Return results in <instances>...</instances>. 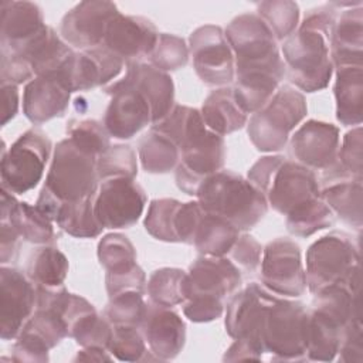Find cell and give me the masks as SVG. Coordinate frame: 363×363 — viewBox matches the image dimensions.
<instances>
[{"instance_id":"6da1fadb","label":"cell","mask_w":363,"mask_h":363,"mask_svg":"<svg viewBox=\"0 0 363 363\" xmlns=\"http://www.w3.org/2000/svg\"><path fill=\"white\" fill-rule=\"evenodd\" d=\"M224 35L234 54V98L252 115L269 102L285 77L278 41L257 13L234 17Z\"/></svg>"},{"instance_id":"7a4b0ae2","label":"cell","mask_w":363,"mask_h":363,"mask_svg":"<svg viewBox=\"0 0 363 363\" xmlns=\"http://www.w3.org/2000/svg\"><path fill=\"white\" fill-rule=\"evenodd\" d=\"M336 11L330 4L308 10L298 28L282 41L285 75L301 91L316 92L329 85L333 75L330 37Z\"/></svg>"},{"instance_id":"3957f363","label":"cell","mask_w":363,"mask_h":363,"mask_svg":"<svg viewBox=\"0 0 363 363\" xmlns=\"http://www.w3.org/2000/svg\"><path fill=\"white\" fill-rule=\"evenodd\" d=\"M279 214L288 216L303 204L320 197L316 173L282 155L259 157L247 177Z\"/></svg>"},{"instance_id":"277c9868","label":"cell","mask_w":363,"mask_h":363,"mask_svg":"<svg viewBox=\"0 0 363 363\" xmlns=\"http://www.w3.org/2000/svg\"><path fill=\"white\" fill-rule=\"evenodd\" d=\"M196 199L206 213L228 220L240 231L255 227L268 211L264 194L233 170L223 169L204 179Z\"/></svg>"},{"instance_id":"5b68a950","label":"cell","mask_w":363,"mask_h":363,"mask_svg":"<svg viewBox=\"0 0 363 363\" xmlns=\"http://www.w3.org/2000/svg\"><path fill=\"white\" fill-rule=\"evenodd\" d=\"M179 147L180 162L174 170L176 184L187 196L196 197L201 182L223 170L224 138L206 126L197 108H190Z\"/></svg>"},{"instance_id":"8992f818","label":"cell","mask_w":363,"mask_h":363,"mask_svg":"<svg viewBox=\"0 0 363 363\" xmlns=\"http://www.w3.org/2000/svg\"><path fill=\"white\" fill-rule=\"evenodd\" d=\"M308 113L302 92L291 85H281L269 102L247 121V133L259 152H278L285 147L291 132Z\"/></svg>"},{"instance_id":"52a82bcc","label":"cell","mask_w":363,"mask_h":363,"mask_svg":"<svg viewBox=\"0 0 363 363\" xmlns=\"http://www.w3.org/2000/svg\"><path fill=\"white\" fill-rule=\"evenodd\" d=\"M96 160V156L65 138L54 147L43 187L60 203H75L92 197L99 187Z\"/></svg>"},{"instance_id":"ba28073f","label":"cell","mask_w":363,"mask_h":363,"mask_svg":"<svg viewBox=\"0 0 363 363\" xmlns=\"http://www.w3.org/2000/svg\"><path fill=\"white\" fill-rule=\"evenodd\" d=\"M359 247L345 231H330L312 242L306 251V286L311 294L339 284L360 279Z\"/></svg>"},{"instance_id":"9c48e42d","label":"cell","mask_w":363,"mask_h":363,"mask_svg":"<svg viewBox=\"0 0 363 363\" xmlns=\"http://www.w3.org/2000/svg\"><path fill=\"white\" fill-rule=\"evenodd\" d=\"M51 149L50 138L38 128L27 129L9 149L3 143L1 189L13 194H24L33 190L44 176Z\"/></svg>"},{"instance_id":"30bf717a","label":"cell","mask_w":363,"mask_h":363,"mask_svg":"<svg viewBox=\"0 0 363 363\" xmlns=\"http://www.w3.org/2000/svg\"><path fill=\"white\" fill-rule=\"evenodd\" d=\"M308 311L302 302L285 296H277L269 305L261 339L272 360H306Z\"/></svg>"},{"instance_id":"8fae6325","label":"cell","mask_w":363,"mask_h":363,"mask_svg":"<svg viewBox=\"0 0 363 363\" xmlns=\"http://www.w3.org/2000/svg\"><path fill=\"white\" fill-rule=\"evenodd\" d=\"M189 52L197 77L207 86L223 88L234 81V54L220 26L196 28L189 37Z\"/></svg>"},{"instance_id":"7c38bea8","label":"cell","mask_w":363,"mask_h":363,"mask_svg":"<svg viewBox=\"0 0 363 363\" xmlns=\"http://www.w3.org/2000/svg\"><path fill=\"white\" fill-rule=\"evenodd\" d=\"M262 286L269 292L299 298L306 291L305 268L301 257V247L289 238H275L262 248L261 274Z\"/></svg>"},{"instance_id":"4fadbf2b","label":"cell","mask_w":363,"mask_h":363,"mask_svg":"<svg viewBox=\"0 0 363 363\" xmlns=\"http://www.w3.org/2000/svg\"><path fill=\"white\" fill-rule=\"evenodd\" d=\"M71 57L60 68L37 75L26 84L23 113L33 125H43L54 118L64 116L67 112L74 92L69 69Z\"/></svg>"},{"instance_id":"5bb4252c","label":"cell","mask_w":363,"mask_h":363,"mask_svg":"<svg viewBox=\"0 0 363 363\" xmlns=\"http://www.w3.org/2000/svg\"><path fill=\"white\" fill-rule=\"evenodd\" d=\"M278 295L257 282L240 288L225 305V330L234 340L247 342L264 352L262 328L267 311Z\"/></svg>"},{"instance_id":"9a60e30c","label":"cell","mask_w":363,"mask_h":363,"mask_svg":"<svg viewBox=\"0 0 363 363\" xmlns=\"http://www.w3.org/2000/svg\"><path fill=\"white\" fill-rule=\"evenodd\" d=\"M146 201V193L135 179L112 177L99 183L94 210L104 228H129L143 214Z\"/></svg>"},{"instance_id":"2e32d148","label":"cell","mask_w":363,"mask_h":363,"mask_svg":"<svg viewBox=\"0 0 363 363\" xmlns=\"http://www.w3.org/2000/svg\"><path fill=\"white\" fill-rule=\"evenodd\" d=\"M104 92L111 96L102 121L111 138L132 139L147 125H153L152 105L133 85L121 78L104 86Z\"/></svg>"},{"instance_id":"e0dca14e","label":"cell","mask_w":363,"mask_h":363,"mask_svg":"<svg viewBox=\"0 0 363 363\" xmlns=\"http://www.w3.org/2000/svg\"><path fill=\"white\" fill-rule=\"evenodd\" d=\"M69 337L64 318L52 306H35L13 345V362H48V352Z\"/></svg>"},{"instance_id":"ac0fdd59","label":"cell","mask_w":363,"mask_h":363,"mask_svg":"<svg viewBox=\"0 0 363 363\" xmlns=\"http://www.w3.org/2000/svg\"><path fill=\"white\" fill-rule=\"evenodd\" d=\"M37 306V288L23 271L0 268V336L14 340Z\"/></svg>"},{"instance_id":"d6986e66","label":"cell","mask_w":363,"mask_h":363,"mask_svg":"<svg viewBox=\"0 0 363 363\" xmlns=\"http://www.w3.org/2000/svg\"><path fill=\"white\" fill-rule=\"evenodd\" d=\"M118 13L121 11L112 1H81L62 17L60 35L71 48L79 51L99 47L104 43L109 23Z\"/></svg>"},{"instance_id":"ffe728a7","label":"cell","mask_w":363,"mask_h":363,"mask_svg":"<svg viewBox=\"0 0 363 363\" xmlns=\"http://www.w3.org/2000/svg\"><path fill=\"white\" fill-rule=\"evenodd\" d=\"M340 132L333 123L309 119L291 136L289 152L295 162L308 169L326 170L337 162Z\"/></svg>"},{"instance_id":"44dd1931","label":"cell","mask_w":363,"mask_h":363,"mask_svg":"<svg viewBox=\"0 0 363 363\" xmlns=\"http://www.w3.org/2000/svg\"><path fill=\"white\" fill-rule=\"evenodd\" d=\"M159 34L156 26L149 18L118 13L108 26L102 45L128 65L150 57L157 44Z\"/></svg>"},{"instance_id":"7402d4cb","label":"cell","mask_w":363,"mask_h":363,"mask_svg":"<svg viewBox=\"0 0 363 363\" xmlns=\"http://www.w3.org/2000/svg\"><path fill=\"white\" fill-rule=\"evenodd\" d=\"M242 284L240 268L227 257H199L187 272V296L228 299Z\"/></svg>"},{"instance_id":"603a6c76","label":"cell","mask_w":363,"mask_h":363,"mask_svg":"<svg viewBox=\"0 0 363 363\" xmlns=\"http://www.w3.org/2000/svg\"><path fill=\"white\" fill-rule=\"evenodd\" d=\"M139 329L149 352L157 360H172L184 347L186 323L172 308L157 306L149 302Z\"/></svg>"},{"instance_id":"cb8c5ba5","label":"cell","mask_w":363,"mask_h":363,"mask_svg":"<svg viewBox=\"0 0 363 363\" xmlns=\"http://www.w3.org/2000/svg\"><path fill=\"white\" fill-rule=\"evenodd\" d=\"M126 64L102 44L74 52L69 62L72 91H88L109 85Z\"/></svg>"},{"instance_id":"d4e9b609","label":"cell","mask_w":363,"mask_h":363,"mask_svg":"<svg viewBox=\"0 0 363 363\" xmlns=\"http://www.w3.org/2000/svg\"><path fill=\"white\" fill-rule=\"evenodd\" d=\"M14 225L20 238L37 245H54L58 234L54 230V221L35 204L18 201L13 193L1 189V217Z\"/></svg>"},{"instance_id":"484cf974","label":"cell","mask_w":363,"mask_h":363,"mask_svg":"<svg viewBox=\"0 0 363 363\" xmlns=\"http://www.w3.org/2000/svg\"><path fill=\"white\" fill-rule=\"evenodd\" d=\"M138 88L150 102L153 125L164 119L174 108V84L167 72L145 62H130L122 78Z\"/></svg>"},{"instance_id":"4316f807","label":"cell","mask_w":363,"mask_h":363,"mask_svg":"<svg viewBox=\"0 0 363 363\" xmlns=\"http://www.w3.org/2000/svg\"><path fill=\"white\" fill-rule=\"evenodd\" d=\"M0 11V51H11L20 47L45 26L41 7L33 1L3 0Z\"/></svg>"},{"instance_id":"83f0119b","label":"cell","mask_w":363,"mask_h":363,"mask_svg":"<svg viewBox=\"0 0 363 363\" xmlns=\"http://www.w3.org/2000/svg\"><path fill=\"white\" fill-rule=\"evenodd\" d=\"M333 68L339 65H363V9H347L337 16L330 37Z\"/></svg>"},{"instance_id":"f1b7e54d","label":"cell","mask_w":363,"mask_h":363,"mask_svg":"<svg viewBox=\"0 0 363 363\" xmlns=\"http://www.w3.org/2000/svg\"><path fill=\"white\" fill-rule=\"evenodd\" d=\"M333 71L336 119L343 126H359L363 118V65H339Z\"/></svg>"},{"instance_id":"f546056e","label":"cell","mask_w":363,"mask_h":363,"mask_svg":"<svg viewBox=\"0 0 363 363\" xmlns=\"http://www.w3.org/2000/svg\"><path fill=\"white\" fill-rule=\"evenodd\" d=\"M347 328L325 312L311 308L306 320V360L330 362L337 356L343 332Z\"/></svg>"},{"instance_id":"4dcf8cb0","label":"cell","mask_w":363,"mask_h":363,"mask_svg":"<svg viewBox=\"0 0 363 363\" xmlns=\"http://www.w3.org/2000/svg\"><path fill=\"white\" fill-rule=\"evenodd\" d=\"M200 113L206 126L220 136L242 129L248 121V115L237 104L231 86L211 91L204 99Z\"/></svg>"},{"instance_id":"1f68e13d","label":"cell","mask_w":363,"mask_h":363,"mask_svg":"<svg viewBox=\"0 0 363 363\" xmlns=\"http://www.w3.org/2000/svg\"><path fill=\"white\" fill-rule=\"evenodd\" d=\"M320 184V197L335 216L343 223L362 228V180L353 177H336Z\"/></svg>"},{"instance_id":"d6a6232c","label":"cell","mask_w":363,"mask_h":363,"mask_svg":"<svg viewBox=\"0 0 363 363\" xmlns=\"http://www.w3.org/2000/svg\"><path fill=\"white\" fill-rule=\"evenodd\" d=\"M138 157L145 172L164 174L176 170L180 162L179 145L155 126L139 139Z\"/></svg>"},{"instance_id":"836d02e7","label":"cell","mask_w":363,"mask_h":363,"mask_svg":"<svg viewBox=\"0 0 363 363\" xmlns=\"http://www.w3.org/2000/svg\"><path fill=\"white\" fill-rule=\"evenodd\" d=\"M240 235V230L228 220L204 211L194 235L193 245L206 257H225Z\"/></svg>"},{"instance_id":"e575fe53","label":"cell","mask_w":363,"mask_h":363,"mask_svg":"<svg viewBox=\"0 0 363 363\" xmlns=\"http://www.w3.org/2000/svg\"><path fill=\"white\" fill-rule=\"evenodd\" d=\"M69 269L68 259L55 245H41L28 258L26 274L35 288L64 286Z\"/></svg>"},{"instance_id":"d590c367","label":"cell","mask_w":363,"mask_h":363,"mask_svg":"<svg viewBox=\"0 0 363 363\" xmlns=\"http://www.w3.org/2000/svg\"><path fill=\"white\" fill-rule=\"evenodd\" d=\"M95 196L75 203H61L52 221L58 228L77 238H95L104 227L99 224L94 210Z\"/></svg>"},{"instance_id":"8d00e7d4","label":"cell","mask_w":363,"mask_h":363,"mask_svg":"<svg viewBox=\"0 0 363 363\" xmlns=\"http://www.w3.org/2000/svg\"><path fill=\"white\" fill-rule=\"evenodd\" d=\"M150 303L164 308L183 305L187 296V272L180 268H159L146 282Z\"/></svg>"},{"instance_id":"74e56055","label":"cell","mask_w":363,"mask_h":363,"mask_svg":"<svg viewBox=\"0 0 363 363\" xmlns=\"http://www.w3.org/2000/svg\"><path fill=\"white\" fill-rule=\"evenodd\" d=\"M96 255L105 275L122 274L138 267L136 250L132 241L121 233H109L98 242Z\"/></svg>"},{"instance_id":"f35d334b","label":"cell","mask_w":363,"mask_h":363,"mask_svg":"<svg viewBox=\"0 0 363 363\" xmlns=\"http://www.w3.org/2000/svg\"><path fill=\"white\" fill-rule=\"evenodd\" d=\"M285 223L286 230L292 235L305 238L333 225L335 214L323 199L318 197L288 214Z\"/></svg>"},{"instance_id":"ab89813d","label":"cell","mask_w":363,"mask_h":363,"mask_svg":"<svg viewBox=\"0 0 363 363\" xmlns=\"http://www.w3.org/2000/svg\"><path fill=\"white\" fill-rule=\"evenodd\" d=\"M257 14L269 27L277 41L288 38L299 26V6L291 0H269L257 4Z\"/></svg>"},{"instance_id":"60d3db41","label":"cell","mask_w":363,"mask_h":363,"mask_svg":"<svg viewBox=\"0 0 363 363\" xmlns=\"http://www.w3.org/2000/svg\"><path fill=\"white\" fill-rule=\"evenodd\" d=\"M145 294L136 291H126L109 298L104 316L113 326H136L139 328L147 309V303L143 298Z\"/></svg>"},{"instance_id":"b9f144b4","label":"cell","mask_w":363,"mask_h":363,"mask_svg":"<svg viewBox=\"0 0 363 363\" xmlns=\"http://www.w3.org/2000/svg\"><path fill=\"white\" fill-rule=\"evenodd\" d=\"M99 183L112 177L135 179L138 174L136 152L129 145H111L96 160Z\"/></svg>"},{"instance_id":"7bdbcfd3","label":"cell","mask_w":363,"mask_h":363,"mask_svg":"<svg viewBox=\"0 0 363 363\" xmlns=\"http://www.w3.org/2000/svg\"><path fill=\"white\" fill-rule=\"evenodd\" d=\"M182 201L176 199H155L150 201L143 220L145 230L156 240L164 242H177L174 233V220Z\"/></svg>"},{"instance_id":"ee69618b","label":"cell","mask_w":363,"mask_h":363,"mask_svg":"<svg viewBox=\"0 0 363 363\" xmlns=\"http://www.w3.org/2000/svg\"><path fill=\"white\" fill-rule=\"evenodd\" d=\"M67 138H69L82 150L99 156L109 146V133L106 132L104 123L95 119H71L67 123Z\"/></svg>"},{"instance_id":"f6af8a7d","label":"cell","mask_w":363,"mask_h":363,"mask_svg":"<svg viewBox=\"0 0 363 363\" xmlns=\"http://www.w3.org/2000/svg\"><path fill=\"white\" fill-rule=\"evenodd\" d=\"M112 332L113 325L104 315H98L96 311H94L72 326L69 337L75 339L81 347H99L108 350Z\"/></svg>"},{"instance_id":"bcb514c9","label":"cell","mask_w":363,"mask_h":363,"mask_svg":"<svg viewBox=\"0 0 363 363\" xmlns=\"http://www.w3.org/2000/svg\"><path fill=\"white\" fill-rule=\"evenodd\" d=\"M189 57V45L182 37L162 33L159 34L157 44L149 57V64L169 74V71H177L186 67Z\"/></svg>"},{"instance_id":"7dc6e473","label":"cell","mask_w":363,"mask_h":363,"mask_svg":"<svg viewBox=\"0 0 363 363\" xmlns=\"http://www.w3.org/2000/svg\"><path fill=\"white\" fill-rule=\"evenodd\" d=\"M146 340L136 326H113L109 353L121 362L145 360L147 347Z\"/></svg>"},{"instance_id":"c3c4849f","label":"cell","mask_w":363,"mask_h":363,"mask_svg":"<svg viewBox=\"0 0 363 363\" xmlns=\"http://www.w3.org/2000/svg\"><path fill=\"white\" fill-rule=\"evenodd\" d=\"M363 136H362V126H354L349 130L339 146L337 162L354 179L363 180Z\"/></svg>"},{"instance_id":"681fc988","label":"cell","mask_w":363,"mask_h":363,"mask_svg":"<svg viewBox=\"0 0 363 363\" xmlns=\"http://www.w3.org/2000/svg\"><path fill=\"white\" fill-rule=\"evenodd\" d=\"M225 309V301L208 296H189L183 302V315L194 323L218 319Z\"/></svg>"},{"instance_id":"f907efd6","label":"cell","mask_w":363,"mask_h":363,"mask_svg":"<svg viewBox=\"0 0 363 363\" xmlns=\"http://www.w3.org/2000/svg\"><path fill=\"white\" fill-rule=\"evenodd\" d=\"M203 214L204 210L201 208L197 200L180 203L174 220V233L177 242L193 244Z\"/></svg>"},{"instance_id":"816d5d0a","label":"cell","mask_w":363,"mask_h":363,"mask_svg":"<svg viewBox=\"0 0 363 363\" xmlns=\"http://www.w3.org/2000/svg\"><path fill=\"white\" fill-rule=\"evenodd\" d=\"M230 259L244 271H255L261 264L262 245L250 234H240L228 252Z\"/></svg>"},{"instance_id":"f5cc1de1","label":"cell","mask_w":363,"mask_h":363,"mask_svg":"<svg viewBox=\"0 0 363 363\" xmlns=\"http://www.w3.org/2000/svg\"><path fill=\"white\" fill-rule=\"evenodd\" d=\"M105 286L106 292L111 296L118 295L126 291H136L140 294L146 292V275L143 269L138 265L130 271L115 274V275H105Z\"/></svg>"},{"instance_id":"db71d44e","label":"cell","mask_w":363,"mask_h":363,"mask_svg":"<svg viewBox=\"0 0 363 363\" xmlns=\"http://www.w3.org/2000/svg\"><path fill=\"white\" fill-rule=\"evenodd\" d=\"M337 359H339V362H345V363H350V362L360 363L363 360L362 322L352 323L343 332L340 346L337 350Z\"/></svg>"},{"instance_id":"11a10c76","label":"cell","mask_w":363,"mask_h":363,"mask_svg":"<svg viewBox=\"0 0 363 363\" xmlns=\"http://www.w3.org/2000/svg\"><path fill=\"white\" fill-rule=\"evenodd\" d=\"M18 241L20 235L14 225L7 221H0V258L3 265L16 257Z\"/></svg>"},{"instance_id":"9f6ffc18","label":"cell","mask_w":363,"mask_h":363,"mask_svg":"<svg viewBox=\"0 0 363 363\" xmlns=\"http://www.w3.org/2000/svg\"><path fill=\"white\" fill-rule=\"evenodd\" d=\"M264 352L258 347L242 342L234 340L233 345L225 350L223 360L225 362H237V360H262Z\"/></svg>"},{"instance_id":"6f0895ef","label":"cell","mask_w":363,"mask_h":363,"mask_svg":"<svg viewBox=\"0 0 363 363\" xmlns=\"http://www.w3.org/2000/svg\"><path fill=\"white\" fill-rule=\"evenodd\" d=\"M3 95V112L1 126H6L18 111V86L16 84H1Z\"/></svg>"},{"instance_id":"680465c9","label":"cell","mask_w":363,"mask_h":363,"mask_svg":"<svg viewBox=\"0 0 363 363\" xmlns=\"http://www.w3.org/2000/svg\"><path fill=\"white\" fill-rule=\"evenodd\" d=\"M113 356L109 354V350L105 349H99V347H82V350L78 352V354L75 356V362L77 360H92V362H104V360H112Z\"/></svg>"}]
</instances>
